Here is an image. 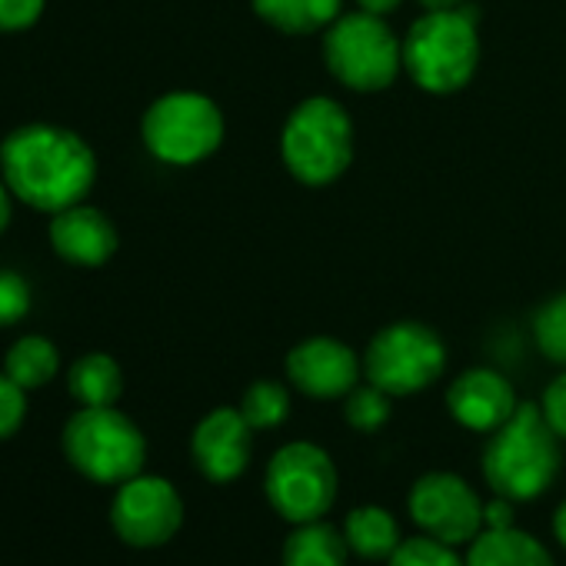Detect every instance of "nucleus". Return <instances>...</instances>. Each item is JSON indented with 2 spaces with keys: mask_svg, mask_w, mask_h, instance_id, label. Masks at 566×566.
I'll use <instances>...</instances> for the list:
<instances>
[{
  "mask_svg": "<svg viewBox=\"0 0 566 566\" xmlns=\"http://www.w3.org/2000/svg\"><path fill=\"white\" fill-rule=\"evenodd\" d=\"M480 61V38H476V11L450 8V11H427L407 41H403V67L407 74L430 94H453L460 91Z\"/></svg>",
  "mask_w": 566,
  "mask_h": 566,
  "instance_id": "7ed1b4c3",
  "label": "nucleus"
},
{
  "mask_svg": "<svg viewBox=\"0 0 566 566\" xmlns=\"http://www.w3.org/2000/svg\"><path fill=\"white\" fill-rule=\"evenodd\" d=\"M111 523L117 536L130 546H160L184 523L180 493L160 476L137 473L134 480L120 483L111 506Z\"/></svg>",
  "mask_w": 566,
  "mask_h": 566,
  "instance_id": "9b49d317",
  "label": "nucleus"
},
{
  "mask_svg": "<svg viewBox=\"0 0 566 566\" xmlns=\"http://www.w3.org/2000/svg\"><path fill=\"white\" fill-rule=\"evenodd\" d=\"M24 413H28L24 390L8 374H0V440H8L11 433L21 430Z\"/></svg>",
  "mask_w": 566,
  "mask_h": 566,
  "instance_id": "bb28decb",
  "label": "nucleus"
},
{
  "mask_svg": "<svg viewBox=\"0 0 566 566\" xmlns=\"http://www.w3.org/2000/svg\"><path fill=\"white\" fill-rule=\"evenodd\" d=\"M447 407L457 423L476 433H493L500 430L513 413H516V394L506 377L496 370H467L463 377L453 380L447 394Z\"/></svg>",
  "mask_w": 566,
  "mask_h": 566,
  "instance_id": "4468645a",
  "label": "nucleus"
},
{
  "mask_svg": "<svg viewBox=\"0 0 566 566\" xmlns=\"http://www.w3.org/2000/svg\"><path fill=\"white\" fill-rule=\"evenodd\" d=\"M506 526H513V500L493 496L490 503H483V530H506Z\"/></svg>",
  "mask_w": 566,
  "mask_h": 566,
  "instance_id": "c756f323",
  "label": "nucleus"
},
{
  "mask_svg": "<svg viewBox=\"0 0 566 566\" xmlns=\"http://www.w3.org/2000/svg\"><path fill=\"white\" fill-rule=\"evenodd\" d=\"M344 536L350 549L364 559H390L394 549L403 543L397 520L380 506H357L344 520Z\"/></svg>",
  "mask_w": 566,
  "mask_h": 566,
  "instance_id": "6ab92c4d",
  "label": "nucleus"
},
{
  "mask_svg": "<svg viewBox=\"0 0 566 566\" xmlns=\"http://www.w3.org/2000/svg\"><path fill=\"white\" fill-rule=\"evenodd\" d=\"M463 563L467 566H556L549 549L536 536H530L516 526L480 530L470 539Z\"/></svg>",
  "mask_w": 566,
  "mask_h": 566,
  "instance_id": "dca6fc26",
  "label": "nucleus"
},
{
  "mask_svg": "<svg viewBox=\"0 0 566 566\" xmlns=\"http://www.w3.org/2000/svg\"><path fill=\"white\" fill-rule=\"evenodd\" d=\"M51 243H54V250L67 263L101 266L117 250V230H114V223L101 210L74 203V207L54 213V220H51Z\"/></svg>",
  "mask_w": 566,
  "mask_h": 566,
  "instance_id": "2eb2a0df",
  "label": "nucleus"
},
{
  "mask_svg": "<svg viewBox=\"0 0 566 566\" xmlns=\"http://www.w3.org/2000/svg\"><path fill=\"white\" fill-rule=\"evenodd\" d=\"M350 543L344 530L311 520L294 523L291 536L283 539V566H347Z\"/></svg>",
  "mask_w": 566,
  "mask_h": 566,
  "instance_id": "f3484780",
  "label": "nucleus"
},
{
  "mask_svg": "<svg viewBox=\"0 0 566 566\" xmlns=\"http://www.w3.org/2000/svg\"><path fill=\"white\" fill-rule=\"evenodd\" d=\"M539 410H543L546 423L553 427V433H556L559 440H566V374L556 377V380L546 387Z\"/></svg>",
  "mask_w": 566,
  "mask_h": 566,
  "instance_id": "c85d7f7f",
  "label": "nucleus"
},
{
  "mask_svg": "<svg viewBox=\"0 0 566 566\" xmlns=\"http://www.w3.org/2000/svg\"><path fill=\"white\" fill-rule=\"evenodd\" d=\"M420 4H423L427 11H450V8H460L463 0H420Z\"/></svg>",
  "mask_w": 566,
  "mask_h": 566,
  "instance_id": "72a5a7b5",
  "label": "nucleus"
},
{
  "mask_svg": "<svg viewBox=\"0 0 566 566\" xmlns=\"http://www.w3.org/2000/svg\"><path fill=\"white\" fill-rule=\"evenodd\" d=\"M553 533H556V539L563 543V549H566V500L556 506V513H553Z\"/></svg>",
  "mask_w": 566,
  "mask_h": 566,
  "instance_id": "473e14b6",
  "label": "nucleus"
},
{
  "mask_svg": "<svg viewBox=\"0 0 566 566\" xmlns=\"http://www.w3.org/2000/svg\"><path fill=\"white\" fill-rule=\"evenodd\" d=\"M253 11L283 34H311L340 14V0H253Z\"/></svg>",
  "mask_w": 566,
  "mask_h": 566,
  "instance_id": "aec40b11",
  "label": "nucleus"
},
{
  "mask_svg": "<svg viewBox=\"0 0 566 566\" xmlns=\"http://www.w3.org/2000/svg\"><path fill=\"white\" fill-rule=\"evenodd\" d=\"M324 61L331 74L354 91H384L403 64V48L377 14H347L331 24L324 38Z\"/></svg>",
  "mask_w": 566,
  "mask_h": 566,
  "instance_id": "423d86ee",
  "label": "nucleus"
},
{
  "mask_svg": "<svg viewBox=\"0 0 566 566\" xmlns=\"http://www.w3.org/2000/svg\"><path fill=\"white\" fill-rule=\"evenodd\" d=\"M559 470V437L536 403H520L516 413L493 430L483 450V476L496 496L513 503L546 493Z\"/></svg>",
  "mask_w": 566,
  "mask_h": 566,
  "instance_id": "f03ea898",
  "label": "nucleus"
},
{
  "mask_svg": "<svg viewBox=\"0 0 566 566\" xmlns=\"http://www.w3.org/2000/svg\"><path fill=\"white\" fill-rule=\"evenodd\" d=\"M240 413L253 430L280 427L291 413V394H287V387H280L273 380H256L247 387V394L240 400Z\"/></svg>",
  "mask_w": 566,
  "mask_h": 566,
  "instance_id": "4be33fe9",
  "label": "nucleus"
},
{
  "mask_svg": "<svg viewBox=\"0 0 566 566\" xmlns=\"http://www.w3.org/2000/svg\"><path fill=\"white\" fill-rule=\"evenodd\" d=\"M0 170L18 200L57 213L87 197L97 177V160L74 130L28 124L0 144Z\"/></svg>",
  "mask_w": 566,
  "mask_h": 566,
  "instance_id": "f257e3e1",
  "label": "nucleus"
},
{
  "mask_svg": "<svg viewBox=\"0 0 566 566\" xmlns=\"http://www.w3.org/2000/svg\"><path fill=\"white\" fill-rule=\"evenodd\" d=\"M410 516L420 533L460 546L483 530V503L457 473H427L410 490Z\"/></svg>",
  "mask_w": 566,
  "mask_h": 566,
  "instance_id": "9d476101",
  "label": "nucleus"
},
{
  "mask_svg": "<svg viewBox=\"0 0 566 566\" xmlns=\"http://www.w3.org/2000/svg\"><path fill=\"white\" fill-rule=\"evenodd\" d=\"M61 357L57 347L44 337H21L4 360V374L21 387V390H38L57 377Z\"/></svg>",
  "mask_w": 566,
  "mask_h": 566,
  "instance_id": "412c9836",
  "label": "nucleus"
},
{
  "mask_svg": "<svg viewBox=\"0 0 566 566\" xmlns=\"http://www.w3.org/2000/svg\"><path fill=\"white\" fill-rule=\"evenodd\" d=\"M360 4V11H367V14H377V18H384V14H390L400 0H357Z\"/></svg>",
  "mask_w": 566,
  "mask_h": 566,
  "instance_id": "7c9ffc66",
  "label": "nucleus"
},
{
  "mask_svg": "<svg viewBox=\"0 0 566 566\" xmlns=\"http://www.w3.org/2000/svg\"><path fill=\"white\" fill-rule=\"evenodd\" d=\"M8 223H11V187L0 184V233L8 230Z\"/></svg>",
  "mask_w": 566,
  "mask_h": 566,
  "instance_id": "2f4dec72",
  "label": "nucleus"
},
{
  "mask_svg": "<svg viewBox=\"0 0 566 566\" xmlns=\"http://www.w3.org/2000/svg\"><path fill=\"white\" fill-rule=\"evenodd\" d=\"M67 460L94 483H127L144 470V433L114 407H84L64 427Z\"/></svg>",
  "mask_w": 566,
  "mask_h": 566,
  "instance_id": "20e7f679",
  "label": "nucleus"
},
{
  "mask_svg": "<svg viewBox=\"0 0 566 566\" xmlns=\"http://www.w3.org/2000/svg\"><path fill=\"white\" fill-rule=\"evenodd\" d=\"M250 437H253V427L243 420L240 410L220 407V410L207 413L197 423L193 440H190L197 470L213 483L237 480L250 463V447H253Z\"/></svg>",
  "mask_w": 566,
  "mask_h": 566,
  "instance_id": "f8f14e48",
  "label": "nucleus"
},
{
  "mask_svg": "<svg viewBox=\"0 0 566 566\" xmlns=\"http://www.w3.org/2000/svg\"><path fill=\"white\" fill-rule=\"evenodd\" d=\"M263 493L287 523L324 520L337 500V467L321 447L307 440L287 443L273 453L266 467Z\"/></svg>",
  "mask_w": 566,
  "mask_h": 566,
  "instance_id": "0eeeda50",
  "label": "nucleus"
},
{
  "mask_svg": "<svg viewBox=\"0 0 566 566\" xmlns=\"http://www.w3.org/2000/svg\"><path fill=\"white\" fill-rule=\"evenodd\" d=\"M41 14H44V0H0V31L4 34L28 31L38 24Z\"/></svg>",
  "mask_w": 566,
  "mask_h": 566,
  "instance_id": "cd10ccee",
  "label": "nucleus"
},
{
  "mask_svg": "<svg viewBox=\"0 0 566 566\" xmlns=\"http://www.w3.org/2000/svg\"><path fill=\"white\" fill-rule=\"evenodd\" d=\"M223 140V117L203 94H167L144 114V144L164 164H197Z\"/></svg>",
  "mask_w": 566,
  "mask_h": 566,
  "instance_id": "6e6552de",
  "label": "nucleus"
},
{
  "mask_svg": "<svg viewBox=\"0 0 566 566\" xmlns=\"http://www.w3.org/2000/svg\"><path fill=\"white\" fill-rule=\"evenodd\" d=\"M31 311V287L14 270H0V327L24 321Z\"/></svg>",
  "mask_w": 566,
  "mask_h": 566,
  "instance_id": "a878e982",
  "label": "nucleus"
},
{
  "mask_svg": "<svg viewBox=\"0 0 566 566\" xmlns=\"http://www.w3.org/2000/svg\"><path fill=\"white\" fill-rule=\"evenodd\" d=\"M283 164L304 184L337 180L354 157V127L340 104L304 101L283 127Z\"/></svg>",
  "mask_w": 566,
  "mask_h": 566,
  "instance_id": "39448f33",
  "label": "nucleus"
},
{
  "mask_svg": "<svg viewBox=\"0 0 566 566\" xmlns=\"http://www.w3.org/2000/svg\"><path fill=\"white\" fill-rule=\"evenodd\" d=\"M67 390L81 407H114L124 390V374L114 357L84 354L67 374Z\"/></svg>",
  "mask_w": 566,
  "mask_h": 566,
  "instance_id": "a211bd4d",
  "label": "nucleus"
},
{
  "mask_svg": "<svg viewBox=\"0 0 566 566\" xmlns=\"http://www.w3.org/2000/svg\"><path fill=\"white\" fill-rule=\"evenodd\" d=\"M344 417L354 430L360 433H374L390 420V394L380 390L377 384L367 387H354L344 397Z\"/></svg>",
  "mask_w": 566,
  "mask_h": 566,
  "instance_id": "5701e85b",
  "label": "nucleus"
},
{
  "mask_svg": "<svg viewBox=\"0 0 566 566\" xmlns=\"http://www.w3.org/2000/svg\"><path fill=\"white\" fill-rule=\"evenodd\" d=\"M287 377L291 384L317 400H337L347 397L360 380V364L350 347L331 337L304 340L287 357Z\"/></svg>",
  "mask_w": 566,
  "mask_h": 566,
  "instance_id": "ddd939ff",
  "label": "nucleus"
},
{
  "mask_svg": "<svg viewBox=\"0 0 566 566\" xmlns=\"http://www.w3.org/2000/svg\"><path fill=\"white\" fill-rule=\"evenodd\" d=\"M447 367V350L440 337L423 324H390L380 331L364 357V374L370 384L390 397H407L430 387Z\"/></svg>",
  "mask_w": 566,
  "mask_h": 566,
  "instance_id": "1a4fd4ad",
  "label": "nucleus"
},
{
  "mask_svg": "<svg viewBox=\"0 0 566 566\" xmlns=\"http://www.w3.org/2000/svg\"><path fill=\"white\" fill-rule=\"evenodd\" d=\"M387 566H467V563L457 556V549L450 543H440V539L420 533V536L403 539L394 549V556L387 559Z\"/></svg>",
  "mask_w": 566,
  "mask_h": 566,
  "instance_id": "b1692460",
  "label": "nucleus"
},
{
  "mask_svg": "<svg viewBox=\"0 0 566 566\" xmlns=\"http://www.w3.org/2000/svg\"><path fill=\"white\" fill-rule=\"evenodd\" d=\"M536 344L539 350L553 360L566 367V294L553 297L549 304H543V311L536 314Z\"/></svg>",
  "mask_w": 566,
  "mask_h": 566,
  "instance_id": "393cba45",
  "label": "nucleus"
}]
</instances>
